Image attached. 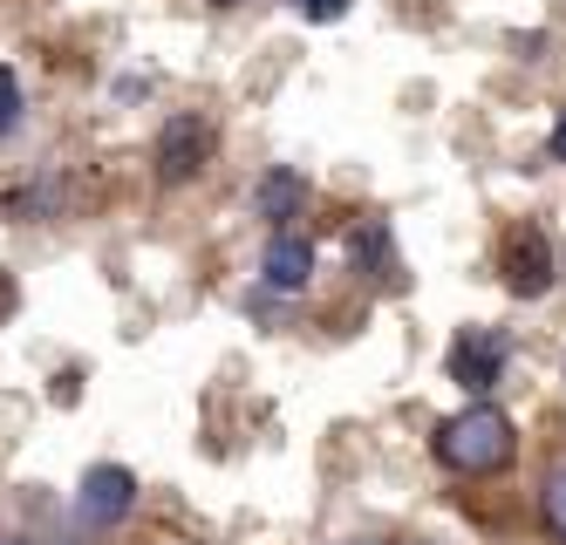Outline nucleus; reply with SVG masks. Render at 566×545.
<instances>
[{
	"label": "nucleus",
	"mask_w": 566,
	"mask_h": 545,
	"mask_svg": "<svg viewBox=\"0 0 566 545\" xmlns=\"http://www.w3.org/2000/svg\"><path fill=\"white\" fill-rule=\"evenodd\" d=\"M430 450H437V464L458 471V478H492V471H505L512 457H518V430H512L505 409L471 402L458 416H443L437 437H430Z\"/></svg>",
	"instance_id": "f257e3e1"
},
{
	"label": "nucleus",
	"mask_w": 566,
	"mask_h": 545,
	"mask_svg": "<svg viewBox=\"0 0 566 545\" xmlns=\"http://www.w3.org/2000/svg\"><path fill=\"white\" fill-rule=\"evenodd\" d=\"M137 512V478L124 464H90L83 471V491H75V525L83 532H109Z\"/></svg>",
	"instance_id": "f03ea898"
},
{
	"label": "nucleus",
	"mask_w": 566,
	"mask_h": 545,
	"mask_svg": "<svg viewBox=\"0 0 566 545\" xmlns=\"http://www.w3.org/2000/svg\"><path fill=\"white\" fill-rule=\"evenodd\" d=\"M499 375H505V334L499 327H464L458 342H451V382L471 389V396H484Z\"/></svg>",
	"instance_id": "7ed1b4c3"
},
{
	"label": "nucleus",
	"mask_w": 566,
	"mask_h": 545,
	"mask_svg": "<svg viewBox=\"0 0 566 545\" xmlns=\"http://www.w3.org/2000/svg\"><path fill=\"white\" fill-rule=\"evenodd\" d=\"M206 157H212V130L198 116H171L165 130H157V178L165 185H185L206 171Z\"/></svg>",
	"instance_id": "20e7f679"
},
{
	"label": "nucleus",
	"mask_w": 566,
	"mask_h": 545,
	"mask_svg": "<svg viewBox=\"0 0 566 545\" xmlns=\"http://www.w3.org/2000/svg\"><path fill=\"white\" fill-rule=\"evenodd\" d=\"M260 280H266L273 293H301V286L314 280V245H307L301 232H273L266 253H260Z\"/></svg>",
	"instance_id": "39448f33"
},
{
	"label": "nucleus",
	"mask_w": 566,
	"mask_h": 545,
	"mask_svg": "<svg viewBox=\"0 0 566 545\" xmlns=\"http://www.w3.org/2000/svg\"><path fill=\"white\" fill-rule=\"evenodd\" d=\"M546 273H553V253H546V239L539 232H518L512 245H505V280H512V293H546Z\"/></svg>",
	"instance_id": "423d86ee"
},
{
	"label": "nucleus",
	"mask_w": 566,
	"mask_h": 545,
	"mask_svg": "<svg viewBox=\"0 0 566 545\" xmlns=\"http://www.w3.org/2000/svg\"><path fill=\"white\" fill-rule=\"evenodd\" d=\"M253 205H260V219H294L301 205H307V178L301 171H287V164H280V171H266L260 178V191H253Z\"/></svg>",
	"instance_id": "0eeeda50"
},
{
	"label": "nucleus",
	"mask_w": 566,
	"mask_h": 545,
	"mask_svg": "<svg viewBox=\"0 0 566 545\" xmlns=\"http://www.w3.org/2000/svg\"><path fill=\"white\" fill-rule=\"evenodd\" d=\"M539 512H546V532L566 545V464H559V471L539 484Z\"/></svg>",
	"instance_id": "6e6552de"
},
{
	"label": "nucleus",
	"mask_w": 566,
	"mask_h": 545,
	"mask_svg": "<svg viewBox=\"0 0 566 545\" xmlns=\"http://www.w3.org/2000/svg\"><path fill=\"white\" fill-rule=\"evenodd\" d=\"M21 109H28V96H21V75L0 62V137H14L21 130Z\"/></svg>",
	"instance_id": "1a4fd4ad"
},
{
	"label": "nucleus",
	"mask_w": 566,
	"mask_h": 545,
	"mask_svg": "<svg viewBox=\"0 0 566 545\" xmlns=\"http://www.w3.org/2000/svg\"><path fill=\"white\" fill-rule=\"evenodd\" d=\"M389 260V232L382 226H361L355 232V266H382Z\"/></svg>",
	"instance_id": "9d476101"
},
{
	"label": "nucleus",
	"mask_w": 566,
	"mask_h": 545,
	"mask_svg": "<svg viewBox=\"0 0 566 545\" xmlns=\"http://www.w3.org/2000/svg\"><path fill=\"white\" fill-rule=\"evenodd\" d=\"M287 8H294V14H307V21H342L355 0H287Z\"/></svg>",
	"instance_id": "9b49d317"
},
{
	"label": "nucleus",
	"mask_w": 566,
	"mask_h": 545,
	"mask_svg": "<svg viewBox=\"0 0 566 545\" xmlns=\"http://www.w3.org/2000/svg\"><path fill=\"white\" fill-rule=\"evenodd\" d=\"M553 157H566V123H559V130H553Z\"/></svg>",
	"instance_id": "f8f14e48"
},
{
	"label": "nucleus",
	"mask_w": 566,
	"mask_h": 545,
	"mask_svg": "<svg viewBox=\"0 0 566 545\" xmlns=\"http://www.w3.org/2000/svg\"><path fill=\"white\" fill-rule=\"evenodd\" d=\"M0 545H21V538H8V532H0Z\"/></svg>",
	"instance_id": "ddd939ff"
},
{
	"label": "nucleus",
	"mask_w": 566,
	"mask_h": 545,
	"mask_svg": "<svg viewBox=\"0 0 566 545\" xmlns=\"http://www.w3.org/2000/svg\"><path fill=\"white\" fill-rule=\"evenodd\" d=\"M226 8H232V0H226Z\"/></svg>",
	"instance_id": "4468645a"
}]
</instances>
